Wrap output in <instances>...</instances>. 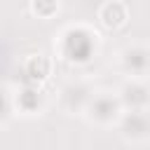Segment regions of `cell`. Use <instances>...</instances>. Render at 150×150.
<instances>
[{"label": "cell", "instance_id": "cell-1", "mask_svg": "<svg viewBox=\"0 0 150 150\" xmlns=\"http://www.w3.org/2000/svg\"><path fill=\"white\" fill-rule=\"evenodd\" d=\"M122 134L131 141H145L148 138V115L145 110H131L122 117Z\"/></svg>", "mask_w": 150, "mask_h": 150}, {"label": "cell", "instance_id": "cell-2", "mask_svg": "<svg viewBox=\"0 0 150 150\" xmlns=\"http://www.w3.org/2000/svg\"><path fill=\"white\" fill-rule=\"evenodd\" d=\"M94 122H112L120 117V98L112 96H96L89 105Z\"/></svg>", "mask_w": 150, "mask_h": 150}, {"label": "cell", "instance_id": "cell-3", "mask_svg": "<svg viewBox=\"0 0 150 150\" xmlns=\"http://www.w3.org/2000/svg\"><path fill=\"white\" fill-rule=\"evenodd\" d=\"M98 16H101L103 26H108V28H120V26L127 21V9H124L122 2H105V5L101 7Z\"/></svg>", "mask_w": 150, "mask_h": 150}]
</instances>
